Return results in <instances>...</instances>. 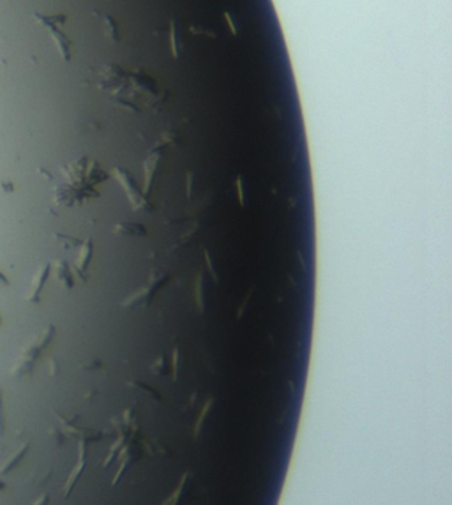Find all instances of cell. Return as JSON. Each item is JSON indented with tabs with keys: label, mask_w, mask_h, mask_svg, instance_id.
<instances>
[{
	"label": "cell",
	"mask_w": 452,
	"mask_h": 505,
	"mask_svg": "<svg viewBox=\"0 0 452 505\" xmlns=\"http://www.w3.org/2000/svg\"><path fill=\"white\" fill-rule=\"evenodd\" d=\"M55 336V327L50 325V327H46L39 336H37L30 344H28L25 350H23L22 357H20V361L14 364L13 367V376L20 378V376H25V374H30L32 369H34V366H36L37 359L41 357L43 350H45L48 344L51 343V339Z\"/></svg>",
	"instance_id": "6da1fadb"
},
{
	"label": "cell",
	"mask_w": 452,
	"mask_h": 505,
	"mask_svg": "<svg viewBox=\"0 0 452 505\" xmlns=\"http://www.w3.org/2000/svg\"><path fill=\"white\" fill-rule=\"evenodd\" d=\"M50 274V263H45V265L36 272L34 279H32V286H30V295H28V300L30 302H39V293H41L43 286H45V281Z\"/></svg>",
	"instance_id": "7a4b0ae2"
},
{
	"label": "cell",
	"mask_w": 452,
	"mask_h": 505,
	"mask_svg": "<svg viewBox=\"0 0 452 505\" xmlns=\"http://www.w3.org/2000/svg\"><path fill=\"white\" fill-rule=\"evenodd\" d=\"M90 258H92V242L87 240V242L83 244L82 252H80V256H78L76 260V271L82 279H85V271H87V267H89V260H90Z\"/></svg>",
	"instance_id": "3957f363"
},
{
	"label": "cell",
	"mask_w": 452,
	"mask_h": 505,
	"mask_svg": "<svg viewBox=\"0 0 452 505\" xmlns=\"http://www.w3.org/2000/svg\"><path fill=\"white\" fill-rule=\"evenodd\" d=\"M28 447H30V445H28V443H23V445H22V447H20L18 451L14 452V454H13V456H11L9 459L5 461L4 465L0 466V474H7V472H11V470H13V468H14V466L18 465L20 461H22V459H23V458H25V454H27V451H28Z\"/></svg>",
	"instance_id": "277c9868"
},
{
	"label": "cell",
	"mask_w": 452,
	"mask_h": 505,
	"mask_svg": "<svg viewBox=\"0 0 452 505\" xmlns=\"http://www.w3.org/2000/svg\"><path fill=\"white\" fill-rule=\"evenodd\" d=\"M57 275H59V279L62 281L68 288H72V275H71V271H69L68 262H57Z\"/></svg>",
	"instance_id": "5b68a950"
},
{
	"label": "cell",
	"mask_w": 452,
	"mask_h": 505,
	"mask_svg": "<svg viewBox=\"0 0 452 505\" xmlns=\"http://www.w3.org/2000/svg\"><path fill=\"white\" fill-rule=\"evenodd\" d=\"M4 436V410H2V390H0V438Z\"/></svg>",
	"instance_id": "8992f818"
},
{
	"label": "cell",
	"mask_w": 452,
	"mask_h": 505,
	"mask_svg": "<svg viewBox=\"0 0 452 505\" xmlns=\"http://www.w3.org/2000/svg\"><path fill=\"white\" fill-rule=\"evenodd\" d=\"M48 502H50V495H48V493H43L32 505H48Z\"/></svg>",
	"instance_id": "52a82bcc"
},
{
	"label": "cell",
	"mask_w": 452,
	"mask_h": 505,
	"mask_svg": "<svg viewBox=\"0 0 452 505\" xmlns=\"http://www.w3.org/2000/svg\"><path fill=\"white\" fill-rule=\"evenodd\" d=\"M7 283H9V281L5 279V275L2 274V272H0V284H7Z\"/></svg>",
	"instance_id": "ba28073f"
},
{
	"label": "cell",
	"mask_w": 452,
	"mask_h": 505,
	"mask_svg": "<svg viewBox=\"0 0 452 505\" xmlns=\"http://www.w3.org/2000/svg\"><path fill=\"white\" fill-rule=\"evenodd\" d=\"M2 489H5V482H4V481H0V491H2Z\"/></svg>",
	"instance_id": "9c48e42d"
}]
</instances>
